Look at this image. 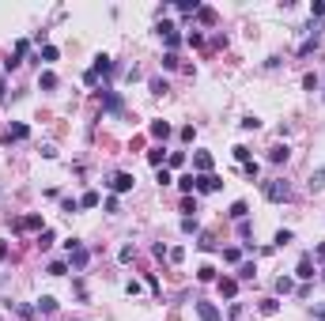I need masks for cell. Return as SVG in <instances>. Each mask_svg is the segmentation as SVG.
I'll return each mask as SVG.
<instances>
[{
	"label": "cell",
	"mask_w": 325,
	"mask_h": 321,
	"mask_svg": "<svg viewBox=\"0 0 325 321\" xmlns=\"http://www.w3.org/2000/svg\"><path fill=\"white\" fill-rule=\"evenodd\" d=\"M182 212H186V216H193V212H197V200H193V196H186V200H182Z\"/></svg>",
	"instance_id": "48"
},
{
	"label": "cell",
	"mask_w": 325,
	"mask_h": 321,
	"mask_svg": "<svg viewBox=\"0 0 325 321\" xmlns=\"http://www.w3.org/2000/svg\"><path fill=\"white\" fill-rule=\"evenodd\" d=\"M238 125L246 128V132H257V128H261V118H254V114H246V118H242Z\"/></svg>",
	"instance_id": "26"
},
{
	"label": "cell",
	"mask_w": 325,
	"mask_h": 321,
	"mask_svg": "<svg viewBox=\"0 0 325 321\" xmlns=\"http://www.w3.org/2000/svg\"><path fill=\"white\" fill-rule=\"evenodd\" d=\"M166 166H170V170L186 166V155H182V152H170V155H166Z\"/></svg>",
	"instance_id": "33"
},
{
	"label": "cell",
	"mask_w": 325,
	"mask_h": 321,
	"mask_svg": "<svg viewBox=\"0 0 325 321\" xmlns=\"http://www.w3.org/2000/svg\"><path fill=\"white\" fill-rule=\"evenodd\" d=\"M186 42H189V46H204V34H200V30H189Z\"/></svg>",
	"instance_id": "42"
},
{
	"label": "cell",
	"mask_w": 325,
	"mask_h": 321,
	"mask_svg": "<svg viewBox=\"0 0 325 321\" xmlns=\"http://www.w3.org/2000/svg\"><path fill=\"white\" fill-rule=\"evenodd\" d=\"M193 170H197V174H212V155L197 152V155H193Z\"/></svg>",
	"instance_id": "13"
},
{
	"label": "cell",
	"mask_w": 325,
	"mask_h": 321,
	"mask_svg": "<svg viewBox=\"0 0 325 321\" xmlns=\"http://www.w3.org/2000/svg\"><path fill=\"white\" fill-rule=\"evenodd\" d=\"M64 250H68V264H72L76 272H84L87 261H91V250H87L80 238H68V242H64Z\"/></svg>",
	"instance_id": "2"
},
{
	"label": "cell",
	"mask_w": 325,
	"mask_h": 321,
	"mask_svg": "<svg viewBox=\"0 0 325 321\" xmlns=\"http://www.w3.org/2000/svg\"><path fill=\"white\" fill-rule=\"evenodd\" d=\"M46 272H50V276H64V272H68V264H64V261H53Z\"/></svg>",
	"instance_id": "38"
},
{
	"label": "cell",
	"mask_w": 325,
	"mask_h": 321,
	"mask_svg": "<svg viewBox=\"0 0 325 321\" xmlns=\"http://www.w3.org/2000/svg\"><path fill=\"white\" fill-rule=\"evenodd\" d=\"M12 230H46V227H42V216L34 212V216H23V220H16V223H12Z\"/></svg>",
	"instance_id": "8"
},
{
	"label": "cell",
	"mask_w": 325,
	"mask_h": 321,
	"mask_svg": "<svg viewBox=\"0 0 325 321\" xmlns=\"http://www.w3.org/2000/svg\"><path fill=\"white\" fill-rule=\"evenodd\" d=\"M306 189H310V193H322V189H325V166H322V170H314V174H310Z\"/></svg>",
	"instance_id": "15"
},
{
	"label": "cell",
	"mask_w": 325,
	"mask_h": 321,
	"mask_svg": "<svg viewBox=\"0 0 325 321\" xmlns=\"http://www.w3.org/2000/svg\"><path fill=\"white\" fill-rule=\"evenodd\" d=\"M288 159H291L288 144H276V148H268V162H272V166H280V162H288Z\"/></svg>",
	"instance_id": "14"
},
{
	"label": "cell",
	"mask_w": 325,
	"mask_h": 321,
	"mask_svg": "<svg viewBox=\"0 0 325 321\" xmlns=\"http://www.w3.org/2000/svg\"><path fill=\"white\" fill-rule=\"evenodd\" d=\"M53 246V230L46 227V230H38V250H50Z\"/></svg>",
	"instance_id": "32"
},
{
	"label": "cell",
	"mask_w": 325,
	"mask_h": 321,
	"mask_svg": "<svg viewBox=\"0 0 325 321\" xmlns=\"http://www.w3.org/2000/svg\"><path fill=\"white\" fill-rule=\"evenodd\" d=\"M261 193H265L268 204H288V200H291V186L284 182V178H272V182H265V186H261Z\"/></svg>",
	"instance_id": "1"
},
{
	"label": "cell",
	"mask_w": 325,
	"mask_h": 321,
	"mask_svg": "<svg viewBox=\"0 0 325 321\" xmlns=\"http://www.w3.org/2000/svg\"><path fill=\"white\" fill-rule=\"evenodd\" d=\"M98 204H102V196L94 193V189H87V193L80 196V208H98Z\"/></svg>",
	"instance_id": "18"
},
{
	"label": "cell",
	"mask_w": 325,
	"mask_h": 321,
	"mask_svg": "<svg viewBox=\"0 0 325 321\" xmlns=\"http://www.w3.org/2000/svg\"><path fill=\"white\" fill-rule=\"evenodd\" d=\"M322 280H325V276H322Z\"/></svg>",
	"instance_id": "57"
},
{
	"label": "cell",
	"mask_w": 325,
	"mask_h": 321,
	"mask_svg": "<svg viewBox=\"0 0 325 321\" xmlns=\"http://www.w3.org/2000/svg\"><path fill=\"white\" fill-rule=\"evenodd\" d=\"M152 254H155V257H159V261H162V257L170 254V250H166V242H155V250H152Z\"/></svg>",
	"instance_id": "52"
},
{
	"label": "cell",
	"mask_w": 325,
	"mask_h": 321,
	"mask_svg": "<svg viewBox=\"0 0 325 321\" xmlns=\"http://www.w3.org/2000/svg\"><path fill=\"white\" fill-rule=\"evenodd\" d=\"M291 291H295V280H288V276L276 280V295H291Z\"/></svg>",
	"instance_id": "24"
},
{
	"label": "cell",
	"mask_w": 325,
	"mask_h": 321,
	"mask_svg": "<svg viewBox=\"0 0 325 321\" xmlns=\"http://www.w3.org/2000/svg\"><path fill=\"white\" fill-rule=\"evenodd\" d=\"M162 68H166V72H174V68H178V53H166V57H162Z\"/></svg>",
	"instance_id": "43"
},
{
	"label": "cell",
	"mask_w": 325,
	"mask_h": 321,
	"mask_svg": "<svg viewBox=\"0 0 325 321\" xmlns=\"http://www.w3.org/2000/svg\"><path fill=\"white\" fill-rule=\"evenodd\" d=\"M26 53H30V42H23V38H19V42H16V53H12V57L4 60V68H8V72H12V68H19Z\"/></svg>",
	"instance_id": "7"
},
{
	"label": "cell",
	"mask_w": 325,
	"mask_h": 321,
	"mask_svg": "<svg viewBox=\"0 0 325 321\" xmlns=\"http://www.w3.org/2000/svg\"><path fill=\"white\" fill-rule=\"evenodd\" d=\"M152 94H166V80H162V76L152 80Z\"/></svg>",
	"instance_id": "40"
},
{
	"label": "cell",
	"mask_w": 325,
	"mask_h": 321,
	"mask_svg": "<svg viewBox=\"0 0 325 321\" xmlns=\"http://www.w3.org/2000/svg\"><path fill=\"white\" fill-rule=\"evenodd\" d=\"M302 87H306V91H318V76H314V72H306V76H302Z\"/></svg>",
	"instance_id": "45"
},
{
	"label": "cell",
	"mask_w": 325,
	"mask_h": 321,
	"mask_svg": "<svg viewBox=\"0 0 325 321\" xmlns=\"http://www.w3.org/2000/svg\"><path fill=\"white\" fill-rule=\"evenodd\" d=\"M106 186H110L114 193H128V189L136 186V178H132V174H125V170H121V174H114L110 182H106Z\"/></svg>",
	"instance_id": "5"
},
{
	"label": "cell",
	"mask_w": 325,
	"mask_h": 321,
	"mask_svg": "<svg viewBox=\"0 0 325 321\" xmlns=\"http://www.w3.org/2000/svg\"><path fill=\"white\" fill-rule=\"evenodd\" d=\"M114 68H118V64H114L106 53H98V57H94V68H91V72H94V76H110Z\"/></svg>",
	"instance_id": "12"
},
{
	"label": "cell",
	"mask_w": 325,
	"mask_h": 321,
	"mask_svg": "<svg viewBox=\"0 0 325 321\" xmlns=\"http://www.w3.org/2000/svg\"><path fill=\"white\" fill-rule=\"evenodd\" d=\"M310 16H314V19L325 16V4H322V0H314V4H310Z\"/></svg>",
	"instance_id": "49"
},
{
	"label": "cell",
	"mask_w": 325,
	"mask_h": 321,
	"mask_svg": "<svg viewBox=\"0 0 325 321\" xmlns=\"http://www.w3.org/2000/svg\"><path fill=\"white\" fill-rule=\"evenodd\" d=\"M38 87H46V91H53V87H57V76H53V72H42V76H38Z\"/></svg>",
	"instance_id": "34"
},
{
	"label": "cell",
	"mask_w": 325,
	"mask_h": 321,
	"mask_svg": "<svg viewBox=\"0 0 325 321\" xmlns=\"http://www.w3.org/2000/svg\"><path fill=\"white\" fill-rule=\"evenodd\" d=\"M148 132H152L155 140H166V136H170V125H166V121H152V125H148Z\"/></svg>",
	"instance_id": "16"
},
{
	"label": "cell",
	"mask_w": 325,
	"mask_h": 321,
	"mask_svg": "<svg viewBox=\"0 0 325 321\" xmlns=\"http://www.w3.org/2000/svg\"><path fill=\"white\" fill-rule=\"evenodd\" d=\"M148 162H152V166H162V162H166V152H162V148H152V152H148Z\"/></svg>",
	"instance_id": "27"
},
{
	"label": "cell",
	"mask_w": 325,
	"mask_h": 321,
	"mask_svg": "<svg viewBox=\"0 0 325 321\" xmlns=\"http://www.w3.org/2000/svg\"><path fill=\"white\" fill-rule=\"evenodd\" d=\"M197 19H200L204 26H212V23H216V8H200V12H197Z\"/></svg>",
	"instance_id": "35"
},
{
	"label": "cell",
	"mask_w": 325,
	"mask_h": 321,
	"mask_svg": "<svg viewBox=\"0 0 325 321\" xmlns=\"http://www.w3.org/2000/svg\"><path fill=\"white\" fill-rule=\"evenodd\" d=\"M246 212H250L246 200H234V204H231V220H246Z\"/></svg>",
	"instance_id": "25"
},
{
	"label": "cell",
	"mask_w": 325,
	"mask_h": 321,
	"mask_svg": "<svg viewBox=\"0 0 325 321\" xmlns=\"http://www.w3.org/2000/svg\"><path fill=\"white\" fill-rule=\"evenodd\" d=\"M314 50H318V30H314V34H310V38H306V42L299 46V57H310V53H314Z\"/></svg>",
	"instance_id": "22"
},
{
	"label": "cell",
	"mask_w": 325,
	"mask_h": 321,
	"mask_svg": "<svg viewBox=\"0 0 325 321\" xmlns=\"http://www.w3.org/2000/svg\"><path fill=\"white\" fill-rule=\"evenodd\" d=\"M155 182H159V186H170L174 178H170V170H166V166H159V174H155Z\"/></svg>",
	"instance_id": "41"
},
{
	"label": "cell",
	"mask_w": 325,
	"mask_h": 321,
	"mask_svg": "<svg viewBox=\"0 0 325 321\" xmlns=\"http://www.w3.org/2000/svg\"><path fill=\"white\" fill-rule=\"evenodd\" d=\"M242 170H246V178H250V182H257V174H261V166H257L254 159H250V162H246V166H242Z\"/></svg>",
	"instance_id": "39"
},
{
	"label": "cell",
	"mask_w": 325,
	"mask_h": 321,
	"mask_svg": "<svg viewBox=\"0 0 325 321\" xmlns=\"http://www.w3.org/2000/svg\"><path fill=\"white\" fill-rule=\"evenodd\" d=\"M8 98V84H4V76H0V102Z\"/></svg>",
	"instance_id": "55"
},
{
	"label": "cell",
	"mask_w": 325,
	"mask_h": 321,
	"mask_svg": "<svg viewBox=\"0 0 325 321\" xmlns=\"http://www.w3.org/2000/svg\"><path fill=\"white\" fill-rule=\"evenodd\" d=\"M291 242H295V234H291L288 227H284V230H276V238H272V246H291Z\"/></svg>",
	"instance_id": "29"
},
{
	"label": "cell",
	"mask_w": 325,
	"mask_h": 321,
	"mask_svg": "<svg viewBox=\"0 0 325 321\" xmlns=\"http://www.w3.org/2000/svg\"><path fill=\"white\" fill-rule=\"evenodd\" d=\"M280 310V302H276V298H265V302H261V314H276Z\"/></svg>",
	"instance_id": "47"
},
{
	"label": "cell",
	"mask_w": 325,
	"mask_h": 321,
	"mask_svg": "<svg viewBox=\"0 0 325 321\" xmlns=\"http://www.w3.org/2000/svg\"><path fill=\"white\" fill-rule=\"evenodd\" d=\"M197 318L200 321H223V314H220L216 302H197Z\"/></svg>",
	"instance_id": "9"
},
{
	"label": "cell",
	"mask_w": 325,
	"mask_h": 321,
	"mask_svg": "<svg viewBox=\"0 0 325 321\" xmlns=\"http://www.w3.org/2000/svg\"><path fill=\"white\" fill-rule=\"evenodd\" d=\"M98 98H102V110H106V114H114V118H118V114H125V102H121L118 91L102 87V91H98Z\"/></svg>",
	"instance_id": "4"
},
{
	"label": "cell",
	"mask_w": 325,
	"mask_h": 321,
	"mask_svg": "<svg viewBox=\"0 0 325 321\" xmlns=\"http://www.w3.org/2000/svg\"><path fill=\"white\" fill-rule=\"evenodd\" d=\"M26 136H30V128H26L23 121H16V125L8 128V140H26Z\"/></svg>",
	"instance_id": "19"
},
{
	"label": "cell",
	"mask_w": 325,
	"mask_h": 321,
	"mask_svg": "<svg viewBox=\"0 0 325 321\" xmlns=\"http://www.w3.org/2000/svg\"><path fill=\"white\" fill-rule=\"evenodd\" d=\"M197 280H200V284H212V280H216V268H212V264H200V268H197Z\"/></svg>",
	"instance_id": "28"
},
{
	"label": "cell",
	"mask_w": 325,
	"mask_h": 321,
	"mask_svg": "<svg viewBox=\"0 0 325 321\" xmlns=\"http://www.w3.org/2000/svg\"><path fill=\"white\" fill-rule=\"evenodd\" d=\"M216 189H223V178H216V174H197V193H216Z\"/></svg>",
	"instance_id": "6"
},
{
	"label": "cell",
	"mask_w": 325,
	"mask_h": 321,
	"mask_svg": "<svg viewBox=\"0 0 325 321\" xmlns=\"http://www.w3.org/2000/svg\"><path fill=\"white\" fill-rule=\"evenodd\" d=\"M182 230H186V234H197V230H200L197 216H186V220H182Z\"/></svg>",
	"instance_id": "31"
},
{
	"label": "cell",
	"mask_w": 325,
	"mask_h": 321,
	"mask_svg": "<svg viewBox=\"0 0 325 321\" xmlns=\"http://www.w3.org/2000/svg\"><path fill=\"white\" fill-rule=\"evenodd\" d=\"M155 30H159V38L166 42V53H174V50L182 46V34H178V26H174V23H166V19H159V26H155Z\"/></svg>",
	"instance_id": "3"
},
{
	"label": "cell",
	"mask_w": 325,
	"mask_h": 321,
	"mask_svg": "<svg viewBox=\"0 0 325 321\" xmlns=\"http://www.w3.org/2000/svg\"><path fill=\"white\" fill-rule=\"evenodd\" d=\"M8 261V242H0V264Z\"/></svg>",
	"instance_id": "54"
},
{
	"label": "cell",
	"mask_w": 325,
	"mask_h": 321,
	"mask_svg": "<svg viewBox=\"0 0 325 321\" xmlns=\"http://www.w3.org/2000/svg\"><path fill=\"white\" fill-rule=\"evenodd\" d=\"M314 257H318V261H325V242H322V246L314 250Z\"/></svg>",
	"instance_id": "56"
},
{
	"label": "cell",
	"mask_w": 325,
	"mask_h": 321,
	"mask_svg": "<svg viewBox=\"0 0 325 321\" xmlns=\"http://www.w3.org/2000/svg\"><path fill=\"white\" fill-rule=\"evenodd\" d=\"M197 246H200V250H216V238H212V234H200Z\"/></svg>",
	"instance_id": "51"
},
{
	"label": "cell",
	"mask_w": 325,
	"mask_h": 321,
	"mask_svg": "<svg viewBox=\"0 0 325 321\" xmlns=\"http://www.w3.org/2000/svg\"><path fill=\"white\" fill-rule=\"evenodd\" d=\"M295 276H299V280H314V257H310V254L299 257V264H295Z\"/></svg>",
	"instance_id": "10"
},
{
	"label": "cell",
	"mask_w": 325,
	"mask_h": 321,
	"mask_svg": "<svg viewBox=\"0 0 325 321\" xmlns=\"http://www.w3.org/2000/svg\"><path fill=\"white\" fill-rule=\"evenodd\" d=\"M166 257H170L174 264H182V257H186V250H182V246H178V250H170V254H166Z\"/></svg>",
	"instance_id": "53"
},
{
	"label": "cell",
	"mask_w": 325,
	"mask_h": 321,
	"mask_svg": "<svg viewBox=\"0 0 325 321\" xmlns=\"http://www.w3.org/2000/svg\"><path fill=\"white\" fill-rule=\"evenodd\" d=\"M216 288H220V295H223V298H234V295H238V280L223 276V280H216Z\"/></svg>",
	"instance_id": "11"
},
{
	"label": "cell",
	"mask_w": 325,
	"mask_h": 321,
	"mask_svg": "<svg viewBox=\"0 0 325 321\" xmlns=\"http://www.w3.org/2000/svg\"><path fill=\"white\" fill-rule=\"evenodd\" d=\"M238 257H242V250H234V246L223 250V261H227V264H238Z\"/></svg>",
	"instance_id": "36"
},
{
	"label": "cell",
	"mask_w": 325,
	"mask_h": 321,
	"mask_svg": "<svg viewBox=\"0 0 325 321\" xmlns=\"http://www.w3.org/2000/svg\"><path fill=\"white\" fill-rule=\"evenodd\" d=\"M174 8H178L182 16H197V12H200V4H197V0H178Z\"/></svg>",
	"instance_id": "20"
},
{
	"label": "cell",
	"mask_w": 325,
	"mask_h": 321,
	"mask_svg": "<svg viewBox=\"0 0 325 321\" xmlns=\"http://www.w3.org/2000/svg\"><path fill=\"white\" fill-rule=\"evenodd\" d=\"M234 159H238L242 166H246V162H250V148H242V144H238V148H234Z\"/></svg>",
	"instance_id": "44"
},
{
	"label": "cell",
	"mask_w": 325,
	"mask_h": 321,
	"mask_svg": "<svg viewBox=\"0 0 325 321\" xmlns=\"http://www.w3.org/2000/svg\"><path fill=\"white\" fill-rule=\"evenodd\" d=\"M60 208H64V212L72 216V212H80V200H72V196H64V200H60Z\"/></svg>",
	"instance_id": "46"
},
{
	"label": "cell",
	"mask_w": 325,
	"mask_h": 321,
	"mask_svg": "<svg viewBox=\"0 0 325 321\" xmlns=\"http://www.w3.org/2000/svg\"><path fill=\"white\" fill-rule=\"evenodd\" d=\"M38 60H46V64H50V60H57V46H42V53H38Z\"/></svg>",
	"instance_id": "37"
},
{
	"label": "cell",
	"mask_w": 325,
	"mask_h": 321,
	"mask_svg": "<svg viewBox=\"0 0 325 321\" xmlns=\"http://www.w3.org/2000/svg\"><path fill=\"white\" fill-rule=\"evenodd\" d=\"M257 276V268H254V261H246V264H238V280L246 284V280H254Z\"/></svg>",
	"instance_id": "30"
},
{
	"label": "cell",
	"mask_w": 325,
	"mask_h": 321,
	"mask_svg": "<svg viewBox=\"0 0 325 321\" xmlns=\"http://www.w3.org/2000/svg\"><path fill=\"white\" fill-rule=\"evenodd\" d=\"M118 261H121V264L136 261V246H121V250H118Z\"/></svg>",
	"instance_id": "23"
},
{
	"label": "cell",
	"mask_w": 325,
	"mask_h": 321,
	"mask_svg": "<svg viewBox=\"0 0 325 321\" xmlns=\"http://www.w3.org/2000/svg\"><path fill=\"white\" fill-rule=\"evenodd\" d=\"M34 310H38V314H57V298H53V295H42Z\"/></svg>",
	"instance_id": "17"
},
{
	"label": "cell",
	"mask_w": 325,
	"mask_h": 321,
	"mask_svg": "<svg viewBox=\"0 0 325 321\" xmlns=\"http://www.w3.org/2000/svg\"><path fill=\"white\" fill-rule=\"evenodd\" d=\"M106 212H110V216H114V212H121V200H118V196H106Z\"/></svg>",
	"instance_id": "50"
},
{
	"label": "cell",
	"mask_w": 325,
	"mask_h": 321,
	"mask_svg": "<svg viewBox=\"0 0 325 321\" xmlns=\"http://www.w3.org/2000/svg\"><path fill=\"white\" fill-rule=\"evenodd\" d=\"M178 189H182V193L189 196L193 189H197V178H193V174H182V178H178Z\"/></svg>",
	"instance_id": "21"
}]
</instances>
